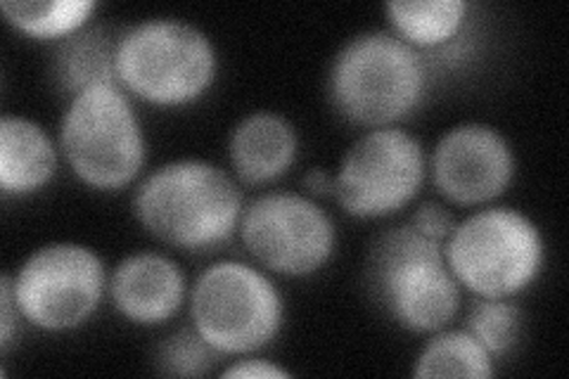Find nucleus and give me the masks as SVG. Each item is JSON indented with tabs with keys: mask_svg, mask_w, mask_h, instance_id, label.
<instances>
[{
	"mask_svg": "<svg viewBox=\"0 0 569 379\" xmlns=\"http://www.w3.org/2000/svg\"><path fill=\"white\" fill-rule=\"evenodd\" d=\"M104 263L79 242L39 247L12 276L17 309L33 328L67 332L96 313L104 292Z\"/></svg>",
	"mask_w": 569,
	"mask_h": 379,
	"instance_id": "obj_8",
	"label": "nucleus"
},
{
	"mask_svg": "<svg viewBox=\"0 0 569 379\" xmlns=\"http://www.w3.org/2000/svg\"><path fill=\"white\" fill-rule=\"evenodd\" d=\"M437 190L458 207L489 205L515 176V154L501 131L487 123H458L441 136L430 159Z\"/></svg>",
	"mask_w": 569,
	"mask_h": 379,
	"instance_id": "obj_11",
	"label": "nucleus"
},
{
	"mask_svg": "<svg viewBox=\"0 0 569 379\" xmlns=\"http://www.w3.org/2000/svg\"><path fill=\"white\" fill-rule=\"evenodd\" d=\"M219 358L221 353L207 345L194 325L167 337L154 356L157 370L171 377H204L219 363Z\"/></svg>",
	"mask_w": 569,
	"mask_h": 379,
	"instance_id": "obj_20",
	"label": "nucleus"
},
{
	"mask_svg": "<svg viewBox=\"0 0 569 379\" xmlns=\"http://www.w3.org/2000/svg\"><path fill=\"white\" fill-rule=\"evenodd\" d=\"M370 280L391 320L411 332H439L460 309V285L443 245L411 226L385 232L372 249Z\"/></svg>",
	"mask_w": 569,
	"mask_h": 379,
	"instance_id": "obj_6",
	"label": "nucleus"
},
{
	"mask_svg": "<svg viewBox=\"0 0 569 379\" xmlns=\"http://www.w3.org/2000/svg\"><path fill=\"white\" fill-rule=\"evenodd\" d=\"M301 186L313 197L335 195V176H330L326 169H309L301 178Z\"/></svg>",
	"mask_w": 569,
	"mask_h": 379,
	"instance_id": "obj_24",
	"label": "nucleus"
},
{
	"mask_svg": "<svg viewBox=\"0 0 569 379\" xmlns=\"http://www.w3.org/2000/svg\"><path fill=\"white\" fill-rule=\"evenodd\" d=\"M221 377L230 379H278V377H290V372L271 363V360L263 358H242L236 360L233 366H228Z\"/></svg>",
	"mask_w": 569,
	"mask_h": 379,
	"instance_id": "obj_23",
	"label": "nucleus"
},
{
	"mask_svg": "<svg viewBox=\"0 0 569 379\" xmlns=\"http://www.w3.org/2000/svg\"><path fill=\"white\" fill-rule=\"evenodd\" d=\"M117 311L136 325L171 320L186 301V276L173 259L157 251H138L121 259L110 278Z\"/></svg>",
	"mask_w": 569,
	"mask_h": 379,
	"instance_id": "obj_12",
	"label": "nucleus"
},
{
	"mask_svg": "<svg viewBox=\"0 0 569 379\" xmlns=\"http://www.w3.org/2000/svg\"><path fill=\"white\" fill-rule=\"evenodd\" d=\"M6 20L31 39H56L81 31L98 10L93 0H3Z\"/></svg>",
	"mask_w": 569,
	"mask_h": 379,
	"instance_id": "obj_17",
	"label": "nucleus"
},
{
	"mask_svg": "<svg viewBox=\"0 0 569 379\" xmlns=\"http://www.w3.org/2000/svg\"><path fill=\"white\" fill-rule=\"evenodd\" d=\"M427 159L420 140L397 126L370 129L340 161L335 197L356 219H385L416 200Z\"/></svg>",
	"mask_w": 569,
	"mask_h": 379,
	"instance_id": "obj_9",
	"label": "nucleus"
},
{
	"mask_svg": "<svg viewBox=\"0 0 569 379\" xmlns=\"http://www.w3.org/2000/svg\"><path fill=\"white\" fill-rule=\"evenodd\" d=\"M299 138L288 117L278 112H252L230 133V167L247 186H266L288 173L297 159Z\"/></svg>",
	"mask_w": 569,
	"mask_h": 379,
	"instance_id": "obj_13",
	"label": "nucleus"
},
{
	"mask_svg": "<svg viewBox=\"0 0 569 379\" xmlns=\"http://www.w3.org/2000/svg\"><path fill=\"white\" fill-rule=\"evenodd\" d=\"M60 148L88 188L121 190L133 183L146 164V136L127 90L104 81L69 98Z\"/></svg>",
	"mask_w": 569,
	"mask_h": 379,
	"instance_id": "obj_4",
	"label": "nucleus"
},
{
	"mask_svg": "<svg viewBox=\"0 0 569 379\" xmlns=\"http://www.w3.org/2000/svg\"><path fill=\"white\" fill-rule=\"evenodd\" d=\"M443 257L458 285L485 299H510L539 278L546 242L527 213L489 207L456 223Z\"/></svg>",
	"mask_w": 569,
	"mask_h": 379,
	"instance_id": "obj_5",
	"label": "nucleus"
},
{
	"mask_svg": "<svg viewBox=\"0 0 569 379\" xmlns=\"http://www.w3.org/2000/svg\"><path fill=\"white\" fill-rule=\"evenodd\" d=\"M413 375L487 379L493 375V356L468 330H439L416 358Z\"/></svg>",
	"mask_w": 569,
	"mask_h": 379,
	"instance_id": "obj_18",
	"label": "nucleus"
},
{
	"mask_svg": "<svg viewBox=\"0 0 569 379\" xmlns=\"http://www.w3.org/2000/svg\"><path fill=\"white\" fill-rule=\"evenodd\" d=\"M408 226L418 230L422 238H430V240L443 245L456 228V219L447 207H441L437 202H425L413 211Z\"/></svg>",
	"mask_w": 569,
	"mask_h": 379,
	"instance_id": "obj_21",
	"label": "nucleus"
},
{
	"mask_svg": "<svg viewBox=\"0 0 569 379\" xmlns=\"http://www.w3.org/2000/svg\"><path fill=\"white\" fill-rule=\"evenodd\" d=\"M240 238L252 259L288 278H307L326 268L337 247L330 213L309 195L266 192L249 202L240 219Z\"/></svg>",
	"mask_w": 569,
	"mask_h": 379,
	"instance_id": "obj_10",
	"label": "nucleus"
},
{
	"mask_svg": "<svg viewBox=\"0 0 569 379\" xmlns=\"http://www.w3.org/2000/svg\"><path fill=\"white\" fill-rule=\"evenodd\" d=\"M117 41L104 27H83L58 41L50 60V77L60 93L74 98L96 83L117 81Z\"/></svg>",
	"mask_w": 569,
	"mask_h": 379,
	"instance_id": "obj_15",
	"label": "nucleus"
},
{
	"mask_svg": "<svg viewBox=\"0 0 569 379\" xmlns=\"http://www.w3.org/2000/svg\"><path fill=\"white\" fill-rule=\"evenodd\" d=\"M20 316L22 313L17 309L14 292H12V276L6 273L0 278V349H3V353L10 351Z\"/></svg>",
	"mask_w": 569,
	"mask_h": 379,
	"instance_id": "obj_22",
	"label": "nucleus"
},
{
	"mask_svg": "<svg viewBox=\"0 0 569 379\" xmlns=\"http://www.w3.org/2000/svg\"><path fill=\"white\" fill-rule=\"evenodd\" d=\"M58 171L56 142L43 126L27 117L0 121V188L6 197L43 190Z\"/></svg>",
	"mask_w": 569,
	"mask_h": 379,
	"instance_id": "obj_14",
	"label": "nucleus"
},
{
	"mask_svg": "<svg viewBox=\"0 0 569 379\" xmlns=\"http://www.w3.org/2000/svg\"><path fill=\"white\" fill-rule=\"evenodd\" d=\"M114 69L129 96L157 107H183L211 88L219 56L202 29L154 17L119 36Z\"/></svg>",
	"mask_w": 569,
	"mask_h": 379,
	"instance_id": "obj_3",
	"label": "nucleus"
},
{
	"mask_svg": "<svg viewBox=\"0 0 569 379\" xmlns=\"http://www.w3.org/2000/svg\"><path fill=\"white\" fill-rule=\"evenodd\" d=\"M466 330L491 356H506L518 345L522 330V311L508 299L479 297L468 311Z\"/></svg>",
	"mask_w": 569,
	"mask_h": 379,
	"instance_id": "obj_19",
	"label": "nucleus"
},
{
	"mask_svg": "<svg viewBox=\"0 0 569 379\" xmlns=\"http://www.w3.org/2000/svg\"><path fill=\"white\" fill-rule=\"evenodd\" d=\"M427 90V67L395 31H363L342 46L328 77L330 102L345 121L385 129L411 114Z\"/></svg>",
	"mask_w": 569,
	"mask_h": 379,
	"instance_id": "obj_2",
	"label": "nucleus"
},
{
	"mask_svg": "<svg viewBox=\"0 0 569 379\" xmlns=\"http://www.w3.org/2000/svg\"><path fill=\"white\" fill-rule=\"evenodd\" d=\"M133 211L159 242L209 251L238 232L244 202L240 186L221 167L204 159H176L142 180Z\"/></svg>",
	"mask_w": 569,
	"mask_h": 379,
	"instance_id": "obj_1",
	"label": "nucleus"
},
{
	"mask_svg": "<svg viewBox=\"0 0 569 379\" xmlns=\"http://www.w3.org/2000/svg\"><path fill=\"white\" fill-rule=\"evenodd\" d=\"M389 24L411 48L449 46L468 22L466 0H391L385 6Z\"/></svg>",
	"mask_w": 569,
	"mask_h": 379,
	"instance_id": "obj_16",
	"label": "nucleus"
},
{
	"mask_svg": "<svg viewBox=\"0 0 569 379\" xmlns=\"http://www.w3.org/2000/svg\"><path fill=\"white\" fill-rule=\"evenodd\" d=\"M190 318L221 356H249L269 347L284 320L276 282L242 261L204 268L190 292Z\"/></svg>",
	"mask_w": 569,
	"mask_h": 379,
	"instance_id": "obj_7",
	"label": "nucleus"
}]
</instances>
